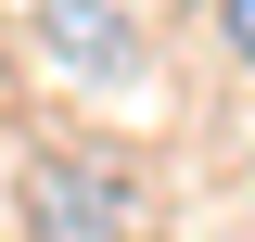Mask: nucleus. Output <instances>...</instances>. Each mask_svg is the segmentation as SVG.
<instances>
[{
	"mask_svg": "<svg viewBox=\"0 0 255 242\" xmlns=\"http://www.w3.org/2000/svg\"><path fill=\"white\" fill-rule=\"evenodd\" d=\"M51 51L77 64V77H128V13L115 0H102V13L90 0H51Z\"/></svg>",
	"mask_w": 255,
	"mask_h": 242,
	"instance_id": "2",
	"label": "nucleus"
},
{
	"mask_svg": "<svg viewBox=\"0 0 255 242\" xmlns=\"http://www.w3.org/2000/svg\"><path fill=\"white\" fill-rule=\"evenodd\" d=\"M217 38H230V64L255 77V0H217Z\"/></svg>",
	"mask_w": 255,
	"mask_h": 242,
	"instance_id": "3",
	"label": "nucleus"
},
{
	"mask_svg": "<svg viewBox=\"0 0 255 242\" xmlns=\"http://www.w3.org/2000/svg\"><path fill=\"white\" fill-rule=\"evenodd\" d=\"M26 230H38V242H128V179L102 166V153H38Z\"/></svg>",
	"mask_w": 255,
	"mask_h": 242,
	"instance_id": "1",
	"label": "nucleus"
}]
</instances>
